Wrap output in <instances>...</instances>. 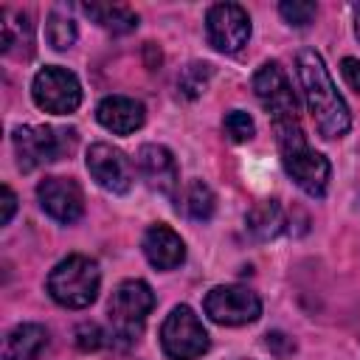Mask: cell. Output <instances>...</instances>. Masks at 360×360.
<instances>
[{"label":"cell","mask_w":360,"mask_h":360,"mask_svg":"<svg viewBox=\"0 0 360 360\" xmlns=\"http://www.w3.org/2000/svg\"><path fill=\"white\" fill-rule=\"evenodd\" d=\"M295 73H298L304 101L315 121L318 135L326 141L343 138L352 129V112L346 98L338 93L323 56L315 48H301L295 56Z\"/></svg>","instance_id":"obj_1"},{"label":"cell","mask_w":360,"mask_h":360,"mask_svg":"<svg viewBox=\"0 0 360 360\" xmlns=\"http://www.w3.org/2000/svg\"><path fill=\"white\" fill-rule=\"evenodd\" d=\"M267 349H276L278 354H287V352H295V343L287 338V335H281V332H273V335H267Z\"/></svg>","instance_id":"obj_27"},{"label":"cell","mask_w":360,"mask_h":360,"mask_svg":"<svg viewBox=\"0 0 360 360\" xmlns=\"http://www.w3.org/2000/svg\"><path fill=\"white\" fill-rule=\"evenodd\" d=\"M143 256L152 267L158 270H174L186 262V242L180 239V233L163 222H155L146 228L143 239H141Z\"/></svg>","instance_id":"obj_14"},{"label":"cell","mask_w":360,"mask_h":360,"mask_svg":"<svg viewBox=\"0 0 360 360\" xmlns=\"http://www.w3.org/2000/svg\"><path fill=\"white\" fill-rule=\"evenodd\" d=\"M87 172L90 177L110 194H127L132 188L135 180V163L127 158V152H121L112 143H93L87 149Z\"/></svg>","instance_id":"obj_11"},{"label":"cell","mask_w":360,"mask_h":360,"mask_svg":"<svg viewBox=\"0 0 360 360\" xmlns=\"http://www.w3.org/2000/svg\"><path fill=\"white\" fill-rule=\"evenodd\" d=\"M96 121L107 132H112V135H132L135 129L143 127L146 110H143V104L138 98H129V96H107L96 107Z\"/></svg>","instance_id":"obj_15"},{"label":"cell","mask_w":360,"mask_h":360,"mask_svg":"<svg viewBox=\"0 0 360 360\" xmlns=\"http://www.w3.org/2000/svg\"><path fill=\"white\" fill-rule=\"evenodd\" d=\"M104 338H107V335H104L96 323H82V326L76 329V343H79V349H84V352H93V349L104 346V343H107Z\"/></svg>","instance_id":"obj_25"},{"label":"cell","mask_w":360,"mask_h":360,"mask_svg":"<svg viewBox=\"0 0 360 360\" xmlns=\"http://www.w3.org/2000/svg\"><path fill=\"white\" fill-rule=\"evenodd\" d=\"M340 73H343V82L360 93V59L354 56H343L340 59Z\"/></svg>","instance_id":"obj_26"},{"label":"cell","mask_w":360,"mask_h":360,"mask_svg":"<svg viewBox=\"0 0 360 360\" xmlns=\"http://www.w3.org/2000/svg\"><path fill=\"white\" fill-rule=\"evenodd\" d=\"M17 166L22 172H34L39 166L62 160L76 146V129H62L51 124H25L11 135Z\"/></svg>","instance_id":"obj_4"},{"label":"cell","mask_w":360,"mask_h":360,"mask_svg":"<svg viewBox=\"0 0 360 360\" xmlns=\"http://www.w3.org/2000/svg\"><path fill=\"white\" fill-rule=\"evenodd\" d=\"M45 39L53 51H68L76 42V22L59 11H51L45 20Z\"/></svg>","instance_id":"obj_21"},{"label":"cell","mask_w":360,"mask_h":360,"mask_svg":"<svg viewBox=\"0 0 360 360\" xmlns=\"http://www.w3.org/2000/svg\"><path fill=\"white\" fill-rule=\"evenodd\" d=\"M239 360H250V357H239Z\"/></svg>","instance_id":"obj_30"},{"label":"cell","mask_w":360,"mask_h":360,"mask_svg":"<svg viewBox=\"0 0 360 360\" xmlns=\"http://www.w3.org/2000/svg\"><path fill=\"white\" fill-rule=\"evenodd\" d=\"M31 98L42 112L70 115L82 104V82L62 65H45L31 79Z\"/></svg>","instance_id":"obj_7"},{"label":"cell","mask_w":360,"mask_h":360,"mask_svg":"<svg viewBox=\"0 0 360 360\" xmlns=\"http://www.w3.org/2000/svg\"><path fill=\"white\" fill-rule=\"evenodd\" d=\"M222 132L228 135V141L233 143H245L256 135V124L253 118L245 112V110H231L225 118H222Z\"/></svg>","instance_id":"obj_23"},{"label":"cell","mask_w":360,"mask_h":360,"mask_svg":"<svg viewBox=\"0 0 360 360\" xmlns=\"http://www.w3.org/2000/svg\"><path fill=\"white\" fill-rule=\"evenodd\" d=\"M152 309H155V292L143 278L121 281L112 290L110 304H107V318H110V326H112L110 338L124 340V343L138 340Z\"/></svg>","instance_id":"obj_5"},{"label":"cell","mask_w":360,"mask_h":360,"mask_svg":"<svg viewBox=\"0 0 360 360\" xmlns=\"http://www.w3.org/2000/svg\"><path fill=\"white\" fill-rule=\"evenodd\" d=\"M352 14H354V34H357V39H360V3L352 6Z\"/></svg>","instance_id":"obj_29"},{"label":"cell","mask_w":360,"mask_h":360,"mask_svg":"<svg viewBox=\"0 0 360 360\" xmlns=\"http://www.w3.org/2000/svg\"><path fill=\"white\" fill-rule=\"evenodd\" d=\"M37 200H39V208L62 225H70L84 214V194H82L79 183L70 177L53 174V177L39 180Z\"/></svg>","instance_id":"obj_13"},{"label":"cell","mask_w":360,"mask_h":360,"mask_svg":"<svg viewBox=\"0 0 360 360\" xmlns=\"http://www.w3.org/2000/svg\"><path fill=\"white\" fill-rule=\"evenodd\" d=\"M278 14L287 20V25H295V28H307L315 14H318V6L309 3V0H284L278 6Z\"/></svg>","instance_id":"obj_24"},{"label":"cell","mask_w":360,"mask_h":360,"mask_svg":"<svg viewBox=\"0 0 360 360\" xmlns=\"http://www.w3.org/2000/svg\"><path fill=\"white\" fill-rule=\"evenodd\" d=\"M202 309L219 326H245L259 321L262 298L242 284H217L205 292Z\"/></svg>","instance_id":"obj_8"},{"label":"cell","mask_w":360,"mask_h":360,"mask_svg":"<svg viewBox=\"0 0 360 360\" xmlns=\"http://www.w3.org/2000/svg\"><path fill=\"white\" fill-rule=\"evenodd\" d=\"M284 225H287V219H284V208L278 205V200H259L245 214V228L259 242L276 239L284 231Z\"/></svg>","instance_id":"obj_17"},{"label":"cell","mask_w":360,"mask_h":360,"mask_svg":"<svg viewBox=\"0 0 360 360\" xmlns=\"http://www.w3.org/2000/svg\"><path fill=\"white\" fill-rule=\"evenodd\" d=\"M273 129H276V141H278L284 172L292 177V183L304 194H309L315 200L323 197L326 188H329L332 166H329V160L321 152H315L307 143V135L301 129V121L298 118L278 121V124H273Z\"/></svg>","instance_id":"obj_2"},{"label":"cell","mask_w":360,"mask_h":360,"mask_svg":"<svg viewBox=\"0 0 360 360\" xmlns=\"http://www.w3.org/2000/svg\"><path fill=\"white\" fill-rule=\"evenodd\" d=\"M14 211H17V197H14V191L8 188V186H3V225H8L11 222V217H14Z\"/></svg>","instance_id":"obj_28"},{"label":"cell","mask_w":360,"mask_h":360,"mask_svg":"<svg viewBox=\"0 0 360 360\" xmlns=\"http://www.w3.org/2000/svg\"><path fill=\"white\" fill-rule=\"evenodd\" d=\"M177 208H183V211H186L191 219H197V222H208V219L214 217V211H217V197H214V191H211L208 183H202V180H188L186 188L180 191Z\"/></svg>","instance_id":"obj_19"},{"label":"cell","mask_w":360,"mask_h":360,"mask_svg":"<svg viewBox=\"0 0 360 360\" xmlns=\"http://www.w3.org/2000/svg\"><path fill=\"white\" fill-rule=\"evenodd\" d=\"M82 11L112 34H129L138 28V14L127 6H82Z\"/></svg>","instance_id":"obj_20"},{"label":"cell","mask_w":360,"mask_h":360,"mask_svg":"<svg viewBox=\"0 0 360 360\" xmlns=\"http://www.w3.org/2000/svg\"><path fill=\"white\" fill-rule=\"evenodd\" d=\"M135 169L141 172L143 183L152 191L169 200H180V169H177L172 149L160 143H143L135 155Z\"/></svg>","instance_id":"obj_12"},{"label":"cell","mask_w":360,"mask_h":360,"mask_svg":"<svg viewBox=\"0 0 360 360\" xmlns=\"http://www.w3.org/2000/svg\"><path fill=\"white\" fill-rule=\"evenodd\" d=\"M48 295L68 309H84L98 298V287H101V270L90 256L73 253L62 262L53 264V270L48 273Z\"/></svg>","instance_id":"obj_3"},{"label":"cell","mask_w":360,"mask_h":360,"mask_svg":"<svg viewBox=\"0 0 360 360\" xmlns=\"http://www.w3.org/2000/svg\"><path fill=\"white\" fill-rule=\"evenodd\" d=\"M208 45L219 53H239L250 39V14L239 3H217L205 14Z\"/></svg>","instance_id":"obj_9"},{"label":"cell","mask_w":360,"mask_h":360,"mask_svg":"<svg viewBox=\"0 0 360 360\" xmlns=\"http://www.w3.org/2000/svg\"><path fill=\"white\" fill-rule=\"evenodd\" d=\"M253 93H256L259 104L264 107V112L270 115L273 124L298 118L295 93H292V87H290V79H287L284 68H281L276 59L264 62V65L253 73Z\"/></svg>","instance_id":"obj_10"},{"label":"cell","mask_w":360,"mask_h":360,"mask_svg":"<svg viewBox=\"0 0 360 360\" xmlns=\"http://www.w3.org/2000/svg\"><path fill=\"white\" fill-rule=\"evenodd\" d=\"M211 73H214V70H211L208 62H191V65H186V68L180 70V76H177V90H180V96H183V98H197V96L205 90Z\"/></svg>","instance_id":"obj_22"},{"label":"cell","mask_w":360,"mask_h":360,"mask_svg":"<svg viewBox=\"0 0 360 360\" xmlns=\"http://www.w3.org/2000/svg\"><path fill=\"white\" fill-rule=\"evenodd\" d=\"M211 340L200 321V315L188 304L172 307L166 321L160 323V349L169 360H197L208 352Z\"/></svg>","instance_id":"obj_6"},{"label":"cell","mask_w":360,"mask_h":360,"mask_svg":"<svg viewBox=\"0 0 360 360\" xmlns=\"http://www.w3.org/2000/svg\"><path fill=\"white\" fill-rule=\"evenodd\" d=\"M0 20H3V53H11L14 45H22L25 53H31V42H34V25H31V17L25 11H14L8 6H3L0 11Z\"/></svg>","instance_id":"obj_18"},{"label":"cell","mask_w":360,"mask_h":360,"mask_svg":"<svg viewBox=\"0 0 360 360\" xmlns=\"http://www.w3.org/2000/svg\"><path fill=\"white\" fill-rule=\"evenodd\" d=\"M48 346V329L42 323H17L6 332L3 360H37Z\"/></svg>","instance_id":"obj_16"}]
</instances>
